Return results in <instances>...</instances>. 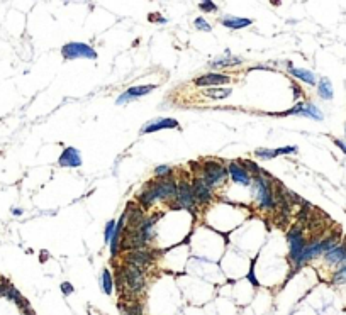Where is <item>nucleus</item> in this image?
Segmentation results:
<instances>
[{"label":"nucleus","mask_w":346,"mask_h":315,"mask_svg":"<svg viewBox=\"0 0 346 315\" xmlns=\"http://www.w3.org/2000/svg\"><path fill=\"white\" fill-rule=\"evenodd\" d=\"M272 176L270 173H267L265 170H261L260 175L251 178V190H253V198H255L258 209L263 212H272L277 207L273 197V190H272Z\"/></svg>","instance_id":"1"},{"label":"nucleus","mask_w":346,"mask_h":315,"mask_svg":"<svg viewBox=\"0 0 346 315\" xmlns=\"http://www.w3.org/2000/svg\"><path fill=\"white\" fill-rule=\"evenodd\" d=\"M197 166H198L197 176L202 178L212 190L221 187L227 180V175H229L227 173V166L221 159H204V161L197 163Z\"/></svg>","instance_id":"2"},{"label":"nucleus","mask_w":346,"mask_h":315,"mask_svg":"<svg viewBox=\"0 0 346 315\" xmlns=\"http://www.w3.org/2000/svg\"><path fill=\"white\" fill-rule=\"evenodd\" d=\"M287 242H289V259L294 265V271L300 269L304 266V251L305 246H307V239L304 236V225L297 224L292 225V227L287 231Z\"/></svg>","instance_id":"3"},{"label":"nucleus","mask_w":346,"mask_h":315,"mask_svg":"<svg viewBox=\"0 0 346 315\" xmlns=\"http://www.w3.org/2000/svg\"><path fill=\"white\" fill-rule=\"evenodd\" d=\"M119 271L121 276H123V288H126L129 293H139V291L145 290L146 287L145 269L124 263L119 268Z\"/></svg>","instance_id":"4"},{"label":"nucleus","mask_w":346,"mask_h":315,"mask_svg":"<svg viewBox=\"0 0 346 315\" xmlns=\"http://www.w3.org/2000/svg\"><path fill=\"white\" fill-rule=\"evenodd\" d=\"M195 207H197V202L194 198V192H192V183L187 180H182L178 183V190H176V197L175 200L170 203V209L175 210H189V212H194Z\"/></svg>","instance_id":"5"},{"label":"nucleus","mask_w":346,"mask_h":315,"mask_svg":"<svg viewBox=\"0 0 346 315\" xmlns=\"http://www.w3.org/2000/svg\"><path fill=\"white\" fill-rule=\"evenodd\" d=\"M153 188L156 192L158 202H168L172 203L176 197V190H178V183L175 181L173 176L168 178H154L153 180Z\"/></svg>","instance_id":"6"},{"label":"nucleus","mask_w":346,"mask_h":315,"mask_svg":"<svg viewBox=\"0 0 346 315\" xmlns=\"http://www.w3.org/2000/svg\"><path fill=\"white\" fill-rule=\"evenodd\" d=\"M154 254L156 253L149 249V247H146V249L127 251L126 256H124V263H126V265H132V266H138V268L145 269V268H149V266L153 265V261L156 259Z\"/></svg>","instance_id":"7"},{"label":"nucleus","mask_w":346,"mask_h":315,"mask_svg":"<svg viewBox=\"0 0 346 315\" xmlns=\"http://www.w3.org/2000/svg\"><path fill=\"white\" fill-rule=\"evenodd\" d=\"M61 54L66 59H76V58H87V59H95L97 53L92 46H88L85 43H68L61 48Z\"/></svg>","instance_id":"8"},{"label":"nucleus","mask_w":346,"mask_h":315,"mask_svg":"<svg viewBox=\"0 0 346 315\" xmlns=\"http://www.w3.org/2000/svg\"><path fill=\"white\" fill-rule=\"evenodd\" d=\"M192 192H194V198L195 202H197V205H207V203L212 202V198H214V190L198 176L194 178L192 181Z\"/></svg>","instance_id":"9"},{"label":"nucleus","mask_w":346,"mask_h":315,"mask_svg":"<svg viewBox=\"0 0 346 315\" xmlns=\"http://www.w3.org/2000/svg\"><path fill=\"white\" fill-rule=\"evenodd\" d=\"M154 88H156L154 85H139V87H131V88H127L124 94L119 95V98L116 100V103L117 105H123V103H127V102H131V100L141 98V97H145V95H148L149 92H153Z\"/></svg>","instance_id":"10"},{"label":"nucleus","mask_w":346,"mask_h":315,"mask_svg":"<svg viewBox=\"0 0 346 315\" xmlns=\"http://www.w3.org/2000/svg\"><path fill=\"white\" fill-rule=\"evenodd\" d=\"M227 173H229L231 180L238 185H243V187H249L251 185V175L239 165L238 161H229L227 163Z\"/></svg>","instance_id":"11"},{"label":"nucleus","mask_w":346,"mask_h":315,"mask_svg":"<svg viewBox=\"0 0 346 315\" xmlns=\"http://www.w3.org/2000/svg\"><path fill=\"white\" fill-rule=\"evenodd\" d=\"M156 202H158V198H156V192H154V188H153V180H149V181H146L145 187H143V190L139 192L138 205L146 212V210L151 209Z\"/></svg>","instance_id":"12"},{"label":"nucleus","mask_w":346,"mask_h":315,"mask_svg":"<svg viewBox=\"0 0 346 315\" xmlns=\"http://www.w3.org/2000/svg\"><path fill=\"white\" fill-rule=\"evenodd\" d=\"M231 78L227 75H222V73H207V75H202V76H197L194 80V83L197 87H221V85H226L229 83Z\"/></svg>","instance_id":"13"},{"label":"nucleus","mask_w":346,"mask_h":315,"mask_svg":"<svg viewBox=\"0 0 346 315\" xmlns=\"http://www.w3.org/2000/svg\"><path fill=\"white\" fill-rule=\"evenodd\" d=\"M58 163H60V166H66V168H80L82 166V154L76 147H65L63 153L60 154Z\"/></svg>","instance_id":"14"},{"label":"nucleus","mask_w":346,"mask_h":315,"mask_svg":"<svg viewBox=\"0 0 346 315\" xmlns=\"http://www.w3.org/2000/svg\"><path fill=\"white\" fill-rule=\"evenodd\" d=\"M346 259V236H343L341 242L338 244L334 249L327 251L324 253V261L327 265H333V266H343Z\"/></svg>","instance_id":"15"},{"label":"nucleus","mask_w":346,"mask_h":315,"mask_svg":"<svg viewBox=\"0 0 346 315\" xmlns=\"http://www.w3.org/2000/svg\"><path fill=\"white\" fill-rule=\"evenodd\" d=\"M178 122L175 119H154V121L148 122L141 127V134H149V132H156L161 129H176Z\"/></svg>","instance_id":"16"},{"label":"nucleus","mask_w":346,"mask_h":315,"mask_svg":"<svg viewBox=\"0 0 346 315\" xmlns=\"http://www.w3.org/2000/svg\"><path fill=\"white\" fill-rule=\"evenodd\" d=\"M239 63H243V59L239 56H233L231 51L226 49L222 56L212 59V61L209 63V68H212V70L214 68H229V66H236V65H239Z\"/></svg>","instance_id":"17"},{"label":"nucleus","mask_w":346,"mask_h":315,"mask_svg":"<svg viewBox=\"0 0 346 315\" xmlns=\"http://www.w3.org/2000/svg\"><path fill=\"white\" fill-rule=\"evenodd\" d=\"M222 22L224 27L227 29H233V31H238V29H245L248 25H251V19H246V17H236V16H231V14H226L222 16Z\"/></svg>","instance_id":"18"},{"label":"nucleus","mask_w":346,"mask_h":315,"mask_svg":"<svg viewBox=\"0 0 346 315\" xmlns=\"http://www.w3.org/2000/svg\"><path fill=\"white\" fill-rule=\"evenodd\" d=\"M289 73L292 76H296L297 80L304 81L307 85H318V80H316V75L311 72V70H305V68H294L292 65L289 63Z\"/></svg>","instance_id":"19"},{"label":"nucleus","mask_w":346,"mask_h":315,"mask_svg":"<svg viewBox=\"0 0 346 315\" xmlns=\"http://www.w3.org/2000/svg\"><path fill=\"white\" fill-rule=\"evenodd\" d=\"M318 94L322 100H331L334 97L333 83L329 81V78H321L318 81Z\"/></svg>","instance_id":"20"},{"label":"nucleus","mask_w":346,"mask_h":315,"mask_svg":"<svg viewBox=\"0 0 346 315\" xmlns=\"http://www.w3.org/2000/svg\"><path fill=\"white\" fill-rule=\"evenodd\" d=\"M299 116L311 117V119H314V121H322V119H324V114L319 110V107L314 105V103H311V102L304 103V107H302V110H300Z\"/></svg>","instance_id":"21"},{"label":"nucleus","mask_w":346,"mask_h":315,"mask_svg":"<svg viewBox=\"0 0 346 315\" xmlns=\"http://www.w3.org/2000/svg\"><path fill=\"white\" fill-rule=\"evenodd\" d=\"M100 288L105 295H112L114 291V278L110 275V269H102V275H100Z\"/></svg>","instance_id":"22"},{"label":"nucleus","mask_w":346,"mask_h":315,"mask_svg":"<svg viewBox=\"0 0 346 315\" xmlns=\"http://www.w3.org/2000/svg\"><path fill=\"white\" fill-rule=\"evenodd\" d=\"M204 95L207 98H214V100H222V98H227L231 95V88H221V87H212V88H207L204 92Z\"/></svg>","instance_id":"23"},{"label":"nucleus","mask_w":346,"mask_h":315,"mask_svg":"<svg viewBox=\"0 0 346 315\" xmlns=\"http://www.w3.org/2000/svg\"><path fill=\"white\" fill-rule=\"evenodd\" d=\"M121 312L123 315H143V305L139 302H129L127 305H124V303H121L119 305Z\"/></svg>","instance_id":"24"},{"label":"nucleus","mask_w":346,"mask_h":315,"mask_svg":"<svg viewBox=\"0 0 346 315\" xmlns=\"http://www.w3.org/2000/svg\"><path fill=\"white\" fill-rule=\"evenodd\" d=\"M238 163L246 170V171L249 173V175H251V178L261 173V168H260L258 165H256L255 161H251V159H238Z\"/></svg>","instance_id":"25"},{"label":"nucleus","mask_w":346,"mask_h":315,"mask_svg":"<svg viewBox=\"0 0 346 315\" xmlns=\"http://www.w3.org/2000/svg\"><path fill=\"white\" fill-rule=\"evenodd\" d=\"M255 156L260 158V159H265V161H268V159H273L278 156L277 149H272V147H258V149L255 151Z\"/></svg>","instance_id":"26"},{"label":"nucleus","mask_w":346,"mask_h":315,"mask_svg":"<svg viewBox=\"0 0 346 315\" xmlns=\"http://www.w3.org/2000/svg\"><path fill=\"white\" fill-rule=\"evenodd\" d=\"M331 281H333L334 285H346V266H340V268L333 273Z\"/></svg>","instance_id":"27"},{"label":"nucleus","mask_w":346,"mask_h":315,"mask_svg":"<svg viewBox=\"0 0 346 315\" xmlns=\"http://www.w3.org/2000/svg\"><path fill=\"white\" fill-rule=\"evenodd\" d=\"M172 176V168L168 165H160L154 168V178H168Z\"/></svg>","instance_id":"28"},{"label":"nucleus","mask_w":346,"mask_h":315,"mask_svg":"<svg viewBox=\"0 0 346 315\" xmlns=\"http://www.w3.org/2000/svg\"><path fill=\"white\" fill-rule=\"evenodd\" d=\"M116 222L117 220H109L107 225H105V231H104V241L105 242H110L114 236V231H116Z\"/></svg>","instance_id":"29"},{"label":"nucleus","mask_w":346,"mask_h":315,"mask_svg":"<svg viewBox=\"0 0 346 315\" xmlns=\"http://www.w3.org/2000/svg\"><path fill=\"white\" fill-rule=\"evenodd\" d=\"M194 25H195L197 29H200V31H205V32H211V31H212L211 24H209V22L205 21L204 17H197V19L194 21Z\"/></svg>","instance_id":"30"},{"label":"nucleus","mask_w":346,"mask_h":315,"mask_svg":"<svg viewBox=\"0 0 346 315\" xmlns=\"http://www.w3.org/2000/svg\"><path fill=\"white\" fill-rule=\"evenodd\" d=\"M198 9L202 10V12H217V5L214 2H211V0H204V2L198 3Z\"/></svg>","instance_id":"31"},{"label":"nucleus","mask_w":346,"mask_h":315,"mask_svg":"<svg viewBox=\"0 0 346 315\" xmlns=\"http://www.w3.org/2000/svg\"><path fill=\"white\" fill-rule=\"evenodd\" d=\"M248 281L249 283L253 285V287H260V281H258V278H256V275H255V263H251V268H249V271H248Z\"/></svg>","instance_id":"32"},{"label":"nucleus","mask_w":346,"mask_h":315,"mask_svg":"<svg viewBox=\"0 0 346 315\" xmlns=\"http://www.w3.org/2000/svg\"><path fill=\"white\" fill-rule=\"evenodd\" d=\"M61 291H63L65 293V296H70L73 293V291H75V288H73V285L72 283H68V281H65V283H61Z\"/></svg>","instance_id":"33"},{"label":"nucleus","mask_w":346,"mask_h":315,"mask_svg":"<svg viewBox=\"0 0 346 315\" xmlns=\"http://www.w3.org/2000/svg\"><path fill=\"white\" fill-rule=\"evenodd\" d=\"M278 154H294L297 153V147L296 146H285V147H278L277 149Z\"/></svg>","instance_id":"34"},{"label":"nucleus","mask_w":346,"mask_h":315,"mask_svg":"<svg viewBox=\"0 0 346 315\" xmlns=\"http://www.w3.org/2000/svg\"><path fill=\"white\" fill-rule=\"evenodd\" d=\"M334 143H336V146L340 147V149L346 154V141H343V139H334Z\"/></svg>","instance_id":"35"},{"label":"nucleus","mask_w":346,"mask_h":315,"mask_svg":"<svg viewBox=\"0 0 346 315\" xmlns=\"http://www.w3.org/2000/svg\"><path fill=\"white\" fill-rule=\"evenodd\" d=\"M12 214L19 217V216H22V209H12Z\"/></svg>","instance_id":"36"}]
</instances>
